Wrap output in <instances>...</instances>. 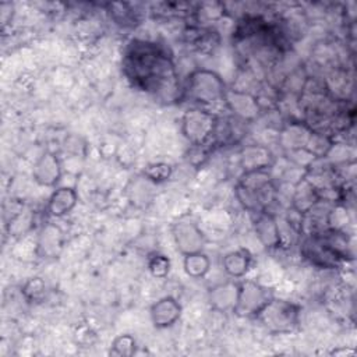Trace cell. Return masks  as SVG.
Here are the masks:
<instances>
[{
  "label": "cell",
  "mask_w": 357,
  "mask_h": 357,
  "mask_svg": "<svg viewBox=\"0 0 357 357\" xmlns=\"http://www.w3.org/2000/svg\"><path fill=\"white\" fill-rule=\"evenodd\" d=\"M251 262H252V255L247 248H238V250L230 251L222 259L225 272L234 279L243 278L248 272Z\"/></svg>",
  "instance_id": "16"
},
{
  "label": "cell",
  "mask_w": 357,
  "mask_h": 357,
  "mask_svg": "<svg viewBox=\"0 0 357 357\" xmlns=\"http://www.w3.org/2000/svg\"><path fill=\"white\" fill-rule=\"evenodd\" d=\"M234 191L241 206L254 215L269 211L278 198V188L269 170L244 172L237 180Z\"/></svg>",
  "instance_id": "2"
},
{
  "label": "cell",
  "mask_w": 357,
  "mask_h": 357,
  "mask_svg": "<svg viewBox=\"0 0 357 357\" xmlns=\"http://www.w3.org/2000/svg\"><path fill=\"white\" fill-rule=\"evenodd\" d=\"M183 266H184V271L188 276H191L194 279H201L209 272L211 259L206 254L199 251V252L184 255Z\"/></svg>",
  "instance_id": "17"
},
{
  "label": "cell",
  "mask_w": 357,
  "mask_h": 357,
  "mask_svg": "<svg viewBox=\"0 0 357 357\" xmlns=\"http://www.w3.org/2000/svg\"><path fill=\"white\" fill-rule=\"evenodd\" d=\"M121 70L134 88L160 100L169 103L183 96L172 53L158 42L131 39L123 50Z\"/></svg>",
  "instance_id": "1"
},
{
  "label": "cell",
  "mask_w": 357,
  "mask_h": 357,
  "mask_svg": "<svg viewBox=\"0 0 357 357\" xmlns=\"http://www.w3.org/2000/svg\"><path fill=\"white\" fill-rule=\"evenodd\" d=\"M225 106L231 113V116L248 123L252 121L259 114V102L255 95L247 91L231 88L226 91Z\"/></svg>",
  "instance_id": "8"
},
{
  "label": "cell",
  "mask_w": 357,
  "mask_h": 357,
  "mask_svg": "<svg viewBox=\"0 0 357 357\" xmlns=\"http://www.w3.org/2000/svg\"><path fill=\"white\" fill-rule=\"evenodd\" d=\"M151 321L156 328H169L177 322L181 315V305L178 301L172 297L166 296L159 298L151 307Z\"/></svg>",
  "instance_id": "12"
},
{
  "label": "cell",
  "mask_w": 357,
  "mask_h": 357,
  "mask_svg": "<svg viewBox=\"0 0 357 357\" xmlns=\"http://www.w3.org/2000/svg\"><path fill=\"white\" fill-rule=\"evenodd\" d=\"M148 271L153 278L163 279L169 275L170 271V259L160 254V252H152L148 257Z\"/></svg>",
  "instance_id": "19"
},
{
  "label": "cell",
  "mask_w": 357,
  "mask_h": 357,
  "mask_svg": "<svg viewBox=\"0 0 357 357\" xmlns=\"http://www.w3.org/2000/svg\"><path fill=\"white\" fill-rule=\"evenodd\" d=\"M238 296V282H225L209 291V303L218 311H233Z\"/></svg>",
  "instance_id": "15"
},
{
  "label": "cell",
  "mask_w": 357,
  "mask_h": 357,
  "mask_svg": "<svg viewBox=\"0 0 357 357\" xmlns=\"http://www.w3.org/2000/svg\"><path fill=\"white\" fill-rule=\"evenodd\" d=\"M218 117L215 112L197 106L191 107L181 117V132L194 146H204L213 139Z\"/></svg>",
  "instance_id": "5"
},
{
  "label": "cell",
  "mask_w": 357,
  "mask_h": 357,
  "mask_svg": "<svg viewBox=\"0 0 357 357\" xmlns=\"http://www.w3.org/2000/svg\"><path fill=\"white\" fill-rule=\"evenodd\" d=\"M77 201H78V195L74 188L60 187L52 192L47 201L46 211L50 216L61 218L74 209V206L77 205Z\"/></svg>",
  "instance_id": "14"
},
{
  "label": "cell",
  "mask_w": 357,
  "mask_h": 357,
  "mask_svg": "<svg viewBox=\"0 0 357 357\" xmlns=\"http://www.w3.org/2000/svg\"><path fill=\"white\" fill-rule=\"evenodd\" d=\"M273 160L275 158L272 151L265 145H245L240 152V165L244 172L269 170L273 165Z\"/></svg>",
  "instance_id": "11"
},
{
  "label": "cell",
  "mask_w": 357,
  "mask_h": 357,
  "mask_svg": "<svg viewBox=\"0 0 357 357\" xmlns=\"http://www.w3.org/2000/svg\"><path fill=\"white\" fill-rule=\"evenodd\" d=\"M272 298L273 293L271 289L254 280L238 282V296L233 312L240 317L255 318Z\"/></svg>",
  "instance_id": "6"
},
{
  "label": "cell",
  "mask_w": 357,
  "mask_h": 357,
  "mask_svg": "<svg viewBox=\"0 0 357 357\" xmlns=\"http://www.w3.org/2000/svg\"><path fill=\"white\" fill-rule=\"evenodd\" d=\"M173 238L177 250L183 255L199 252L204 248L205 237L197 222L190 216L178 218L172 226Z\"/></svg>",
  "instance_id": "7"
},
{
  "label": "cell",
  "mask_w": 357,
  "mask_h": 357,
  "mask_svg": "<svg viewBox=\"0 0 357 357\" xmlns=\"http://www.w3.org/2000/svg\"><path fill=\"white\" fill-rule=\"evenodd\" d=\"M110 15L113 21L121 26H132L138 24V11H132L128 4L114 3L110 4Z\"/></svg>",
  "instance_id": "18"
},
{
  "label": "cell",
  "mask_w": 357,
  "mask_h": 357,
  "mask_svg": "<svg viewBox=\"0 0 357 357\" xmlns=\"http://www.w3.org/2000/svg\"><path fill=\"white\" fill-rule=\"evenodd\" d=\"M170 174H172V166L167 163H152L144 169V176L153 183H162L167 180Z\"/></svg>",
  "instance_id": "20"
},
{
  "label": "cell",
  "mask_w": 357,
  "mask_h": 357,
  "mask_svg": "<svg viewBox=\"0 0 357 357\" xmlns=\"http://www.w3.org/2000/svg\"><path fill=\"white\" fill-rule=\"evenodd\" d=\"M22 293L28 300H39L45 294V282L40 278H31L24 284Z\"/></svg>",
  "instance_id": "22"
},
{
  "label": "cell",
  "mask_w": 357,
  "mask_h": 357,
  "mask_svg": "<svg viewBox=\"0 0 357 357\" xmlns=\"http://www.w3.org/2000/svg\"><path fill=\"white\" fill-rule=\"evenodd\" d=\"M271 333H290L300 322V307L291 301L272 298L255 317Z\"/></svg>",
  "instance_id": "4"
},
{
  "label": "cell",
  "mask_w": 357,
  "mask_h": 357,
  "mask_svg": "<svg viewBox=\"0 0 357 357\" xmlns=\"http://www.w3.org/2000/svg\"><path fill=\"white\" fill-rule=\"evenodd\" d=\"M135 351V340L130 335L117 336L113 343L110 353L114 356H131Z\"/></svg>",
  "instance_id": "21"
},
{
  "label": "cell",
  "mask_w": 357,
  "mask_h": 357,
  "mask_svg": "<svg viewBox=\"0 0 357 357\" xmlns=\"http://www.w3.org/2000/svg\"><path fill=\"white\" fill-rule=\"evenodd\" d=\"M314 130L300 120H293L287 123L279 132V144L287 151L305 149Z\"/></svg>",
  "instance_id": "10"
},
{
  "label": "cell",
  "mask_w": 357,
  "mask_h": 357,
  "mask_svg": "<svg viewBox=\"0 0 357 357\" xmlns=\"http://www.w3.org/2000/svg\"><path fill=\"white\" fill-rule=\"evenodd\" d=\"M226 84L219 74L212 70H194L183 86L181 99L192 102L197 107L211 110V107L225 105Z\"/></svg>",
  "instance_id": "3"
},
{
  "label": "cell",
  "mask_w": 357,
  "mask_h": 357,
  "mask_svg": "<svg viewBox=\"0 0 357 357\" xmlns=\"http://www.w3.org/2000/svg\"><path fill=\"white\" fill-rule=\"evenodd\" d=\"M33 180L45 187L54 185L61 176V167L57 156L52 152L43 153L33 165L32 169Z\"/></svg>",
  "instance_id": "13"
},
{
  "label": "cell",
  "mask_w": 357,
  "mask_h": 357,
  "mask_svg": "<svg viewBox=\"0 0 357 357\" xmlns=\"http://www.w3.org/2000/svg\"><path fill=\"white\" fill-rule=\"evenodd\" d=\"M254 231L265 248L275 250V248L282 247L279 223L271 211H264V212L255 213Z\"/></svg>",
  "instance_id": "9"
}]
</instances>
